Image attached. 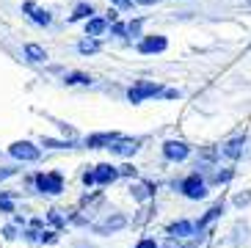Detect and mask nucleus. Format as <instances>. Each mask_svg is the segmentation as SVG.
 <instances>
[{"instance_id": "f03ea898", "label": "nucleus", "mask_w": 251, "mask_h": 248, "mask_svg": "<svg viewBox=\"0 0 251 248\" xmlns=\"http://www.w3.org/2000/svg\"><path fill=\"white\" fill-rule=\"evenodd\" d=\"M160 91H163L160 83H155V80H138V83L130 86L127 99H130V102H144L147 97H155V94H160Z\"/></svg>"}, {"instance_id": "5701e85b", "label": "nucleus", "mask_w": 251, "mask_h": 248, "mask_svg": "<svg viewBox=\"0 0 251 248\" xmlns=\"http://www.w3.org/2000/svg\"><path fill=\"white\" fill-rule=\"evenodd\" d=\"M122 174L130 176V174H135V168H133V166H122V168H119V176H122Z\"/></svg>"}, {"instance_id": "6ab92c4d", "label": "nucleus", "mask_w": 251, "mask_h": 248, "mask_svg": "<svg viewBox=\"0 0 251 248\" xmlns=\"http://www.w3.org/2000/svg\"><path fill=\"white\" fill-rule=\"evenodd\" d=\"M77 50H80L83 55H86V52H97V50H100V44H97L94 39H86V42L77 44Z\"/></svg>"}, {"instance_id": "a211bd4d", "label": "nucleus", "mask_w": 251, "mask_h": 248, "mask_svg": "<svg viewBox=\"0 0 251 248\" xmlns=\"http://www.w3.org/2000/svg\"><path fill=\"white\" fill-rule=\"evenodd\" d=\"M67 83L69 86H89L91 77L89 74H83V72H72V74H67Z\"/></svg>"}, {"instance_id": "b1692460", "label": "nucleus", "mask_w": 251, "mask_h": 248, "mask_svg": "<svg viewBox=\"0 0 251 248\" xmlns=\"http://www.w3.org/2000/svg\"><path fill=\"white\" fill-rule=\"evenodd\" d=\"M138 248H160V246H157L155 240H141V243H138Z\"/></svg>"}, {"instance_id": "423d86ee", "label": "nucleus", "mask_w": 251, "mask_h": 248, "mask_svg": "<svg viewBox=\"0 0 251 248\" xmlns=\"http://www.w3.org/2000/svg\"><path fill=\"white\" fill-rule=\"evenodd\" d=\"M119 138H122L119 132H94V135L86 138V146H91V149H105V146H108V149H111Z\"/></svg>"}, {"instance_id": "20e7f679", "label": "nucleus", "mask_w": 251, "mask_h": 248, "mask_svg": "<svg viewBox=\"0 0 251 248\" xmlns=\"http://www.w3.org/2000/svg\"><path fill=\"white\" fill-rule=\"evenodd\" d=\"M36 188L42 190V193H50V196H55V193H61V190H64V176H61L58 171L39 174V176H36Z\"/></svg>"}, {"instance_id": "9b49d317", "label": "nucleus", "mask_w": 251, "mask_h": 248, "mask_svg": "<svg viewBox=\"0 0 251 248\" xmlns=\"http://www.w3.org/2000/svg\"><path fill=\"white\" fill-rule=\"evenodd\" d=\"M125 223H127L125 215H113V218L102 221V223H97V234H111V232H116V229H122Z\"/></svg>"}, {"instance_id": "9d476101", "label": "nucleus", "mask_w": 251, "mask_h": 248, "mask_svg": "<svg viewBox=\"0 0 251 248\" xmlns=\"http://www.w3.org/2000/svg\"><path fill=\"white\" fill-rule=\"evenodd\" d=\"M188 152H191V149H188L182 141H169V144H163V154H166L169 160H185Z\"/></svg>"}, {"instance_id": "4be33fe9", "label": "nucleus", "mask_w": 251, "mask_h": 248, "mask_svg": "<svg viewBox=\"0 0 251 248\" xmlns=\"http://www.w3.org/2000/svg\"><path fill=\"white\" fill-rule=\"evenodd\" d=\"M235 204H237V207L249 204V193H240V196H235Z\"/></svg>"}, {"instance_id": "cd10ccee", "label": "nucleus", "mask_w": 251, "mask_h": 248, "mask_svg": "<svg viewBox=\"0 0 251 248\" xmlns=\"http://www.w3.org/2000/svg\"><path fill=\"white\" fill-rule=\"evenodd\" d=\"M113 3H116L119 8H130L133 6V0H113Z\"/></svg>"}, {"instance_id": "f257e3e1", "label": "nucleus", "mask_w": 251, "mask_h": 248, "mask_svg": "<svg viewBox=\"0 0 251 248\" xmlns=\"http://www.w3.org/2000/svg\"><path fill=\"white\" fill-rule=\"evenodd\" d=\"M119 176V168L116 166H111V163H102V166H97L94 171H86L83 174V182L86 185H108V182H113Z\"/></svg>"}, {"instance_id": "1a4fd4ad", "label": "nucleus", "mask_w": 251, "mask_h": 248, "mask_svg": "<svg viewBox=\"0 0 251 248\" xmlns=\"http://www.w3.org/2000/svg\"><path fill=\"white\" fill-rule=\"evenodd\" d=\"M169 47V42H166V36H147L144 42L138 44V52H144V55H149V52H163Z\"/></svg>"}, {"instance_id": "7ed1b4c3", "label": "nucleus", "mask_w": 251, "mask_h": 248, "mask_svg": "<svg viewBox=\"0 0 251 248\" xmlns=\"http://www.w3.org/2000/svg\"><path fill=\"white\" fill-rule=\"evenodd\" d=\"M8 152H11V157H17V160H28V163H33V160L42 157V149L33 146L30 141H14V144L8 146Z\"/></svg>"}, {"instance_id": "412c9836", "label": "nucleus", "mask_w": 251, "mask_h": 248, "mask_svg": "<svg viewBox=\"0 0 251 248\" xmlns=\"http://www.w3.org/2000/svg\"><path fill=\"white\" fill-rule=\"evenodd\" d=\"M0 210L3 212H14V207H11V201H8L6 196H0Z\"/></svg>"}, {"instance_id": "c756f323", "label": "nucleus", "mask_w": 251, "mask_h": 248, "mask_svg": "<svg viewBox=\"0 0 251 248\" xmlns=\"http://www.w3.org/2000/svg\"><path fill=\"white\" fill-rule=\"evenodd\" d=\"M185 248H193V246H185Z\"/></svg>"}, {"instance_id": "aec40b11", "label": "nucleus", "mask_w": 251, "mask_h": 248, "mask_svg": "<svg viewBox=\"0 0 251 248\" xmlns=\"http://www.w3.org/2000/svg\"><path fill=\"white\" fill-rule=\"evenodd\" d=\"M133 193H135L138 198H147V196H149V185H135Z\"/></svg>"}, {"instance_id": "0eeeda50", "label": "nucleus", "mask_w": 251, "mask_h": 248, "mask_svg": "<svg viewBox=\"0 0 251 248\" xmlns=\"http://www.w3.org/2000/svg\"><path fill=\"white\" fill-rule=\"evenodd\" d=\"M138 146H141V141H138V138H119L116 144L111 146V152H113V154H119V157H130V154L138 152Z\"/></svg>"}, {"instance_id": "39448f33", "label": "nucleus", "mask_w": 251, "mask_h": 248, "mask_svg": "<svg viewBox=\"0 0 251 248\" xmlns=\"http://www.w3.org/2000/svg\"><path fill=\"white\" fill-rule=\"evenodd\" d=\"M179 190H182L188 198H204V196H207L204 182H201V176H199V174H191L182 185H179Z\"/></svg>"}, {"instance_id": "6e6552de", "label": "nucleus", "mask_w": 251, "mask_h": 248, "mask_svg": "<svg viewBox=\"0 0 251 248\" xmlns=\"http://www.w3.org/2000/svg\"><path fill=\"white\" fill-rule=\"evenodd\" d=\"M23 11H25V14H28L33 22H36V25H50V20H52V17L47 14L45 8H42V6H36L33 0H28V3H23Z\"/></svg>"}, {"instance_id": "f3484780", "label": "nucleus", "mask_w": 251, "mask_h": 248, "mask_svg": "<svg viewBox=\"0 0 251 248\" xmlns=\"http://www.w3.org/2000/svg\"><path fill=\"white\" fill-rule=\"evenodd\" d=\"M102 30H105V20L94 17V20H89V25H86V36H100Z\"/></svg>"}, {"instance_id": "f8f14e48", "label": "nucleus", "mask_w": 251, "mask_h": 248, "mask_svg": "<svg viewBox=\"0 0 251 248\" xmlns=\"http://www.w3.org/2000/svg\"><path fill=\"white\" fill-rule=\"evenodd\" d=\"M25 58L33 61V64H42V61L47 58L45 47H39V44H25Z\"/></svg>"}, {"instance_id": "dca6fc26", "label": "nucleus", "mask_w": 251, "mask_h": 248, "mask_svg": "<svg viewBox=\"0 0 251 248\" xmlns=\"http://www.w3.org/2000/svg\"><path fill=\"white\" fill-rule=\"evenodd\" d=\"M89 14H94V8L89 6V3H80V6H75L72 17H69V22H77V20H86Z\"/></svg>"}, {"instance_id": "2eb2a0df", "label": "nucleus", "mask_w": 251, "mask_h": 248, "mask_svg": "<svg viewBox=\"0 0 251 248\" xmlns=\"http://www.w3.org/2000/svg\"><path fill=\"white\" fill-rule=\"evenodd\" d=\"M221 204H215V207H210V210H207L204 212V218H199V229H207V226H210V223H213V221L215 218H221Z\"/></svg>"}, {"instance_id": "ddd939ff", "label": "nucleus", "mask_w": 251, "mask_h": 248, "mask_svg": "<svg viewBox=\"0 0 251 248\" xmlns=\"http://www.w3.org/2000/svg\"><path fill=\"white\" fill-rule=\"evenodd\" d=\"M243 146H246V141H243V138L229 141V144L224 146V154H226V157H232V160H237V157L243 154Z\"/></svg>"}, {"instance_id": "bb28decb", "label": "nucleus", "mask_w": 251, "mask_h": 248, "mask_svg": "<svg viewBox=\"0 0 251 248\" xmlns=\"http://www.w3.org/2000/svg\"><path fill=\"white\" fill-rule=\"evenodd\" d=\"M11 174H14V168H0V179H8Z\"/></svg>"}, {"instance_id": "c85d7f7f", "label": "nucleus", "mask_w": 251, "mask_h": 248, "mask_svg": "<svg viewBox=\"0 0 251 248\" xmlns=\"http://www.w3.org/2000/svg\"><path fill=\"white\" fill-rule=\"evenodd\" d=\"M135 3H141V6H152V3H157V0H135Z\"/></svg>"}, {"instance_id": "a878e982", "label": "nucleus", "mask_w": 251, "mask_h": 248, "mask_svg": "<svg viewBox=\"0 0 251 248\" xmlns=\"http://www.w3.org/2000/svg\"><path fill=\"white\" fill-rule=\"evenodd\" d=\"M229 176H232V171H224V174H215V182H226Z\"/></svg>"}, {"instance_id": "4468645a", "label": "nucleus", "mask_w": 251, "mask_h": 248, "mask_svg": "<svg viewBox=\"0 0 251 248\" xmlns=\"http://www.w3.org/2000/svg\"><path fill=\"white\" fill-rule=\"evenodd\" d=\"M191 232H193V223H188V221H179V223H171L169 226L171 237H188Z\"/></svg>"}, {"instance_id": "393cba45", "label": "nucleus", "mask_w": 251, "mask_h": 248, "mask_svg": "<svg viewBox=\"0 0 251 248\" xmlns=\"http://www.w3.org/2000/svg\"><path fill=\"white\" fill-rule=\"evenodd\" d=\"M127 30H130V33H138V30H141V20L130 22V25H127Z\"/></svg>"}]
</instances>
